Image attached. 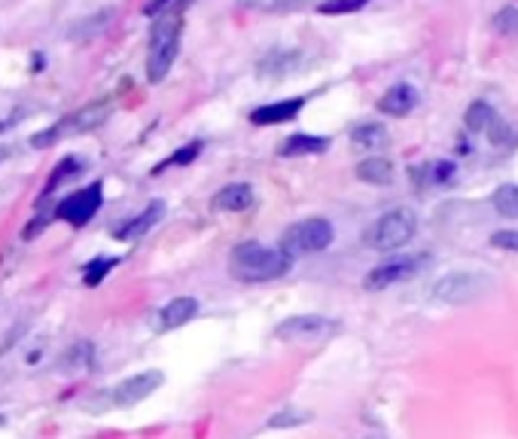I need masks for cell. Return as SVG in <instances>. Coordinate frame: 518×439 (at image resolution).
<instances>
[{
  "label": "cell",
  "mask_w": 518,
  "mask_h": 439,
  "mask_svg": "<svg viewBox=\"0 0 518 439\" xmlns=\"http://www.w3.org/2000/svg\"><path fill=\"white\" fill-rule=\"evenodd\" d=\"M257 196H253L251 183H229L213 196V208L217 211H229V214H241V211L253 208Z\"/></svg>",
  "instance_id": "obj_16"
},
{
  "label": "cell",
  "mask_w": 518,
  "mask_h": 439,
  "mask_svg": "<svg viewBox=\"0 0 518 439\" xmlns=\"http://www.w3.org/2000/svg\"><path fill=\"white\" fill-rule=\"evenodd\" d=\"M494 290V278L488 272H448L433 284V299L445 302V305H469V302L488 297Z\"/></svg>",
  "instance_id": "obj_4"
},
{
  "label": "cell",
  "mask_w": 518,
  "mask_h": 439,
  "mask_svg": "<svg viewBox=\"0 0 518 439\" xmlns=\"http://www.w3.org/2000/svg\"><path fill=\"white\" fill-rule=\"evenodd\" d=\"M357 181L369 183V187H390L393 183V162L384 156H369L354 168Z\"/></svg>",
  "instance_id": "obj_20"
},
{
  "label": "cell",
  "mask_w": 518,
  "mask_h": 439,
  "mask_svg": "<svg viewBox=\"0 0 518 439\" xmlns=\"http://www.w3.org/2000/svg\"><path fill=\"white\" fill-rule=\"evenodd\" d=\"M311 421V412H299V409H284L278 415L268 418V427L272 430H290V427H302V424Z\"/></svg>",
  "instance_id": "obj_27"
},
{
  "label": "cell",
  "mask_w": 518,
  "mask_h": 439,
  "mask_svg": "<svg viewBox=\"0 0 518 439\" xmlns=\"http://www.w3.org/2000/svg\"><path fill=\"white\" fill-rule=\"evenodd\" d=\"M424 171V177H427V183H448L454 177V162H448V159H439V162H433V165H427V168H421Z\"/></svg>",
  "instance_id": "obj_30"
},
{
  "label": "cell",
  "mask_w": 518,
  "mask_h": 439,
  "mask_svg": "<svg viewBox=\"0 0 518 439\" xmlns=\"http://www.w3.org/2000/svg\"><path fill=\"white\" fill-rule=\"evenodd\" d=\"M198 314V299L196 297H174L165 308H158L156 314V333H171V329H181L189 324Z\"/></svg>",
  "instance_id": "obj_12"
},
{
  "label": "cell",
  "mask_w": 518,
  "mask_h": 439,
  "mask_svg": "<svg viewBox=\"0 0 518 439\" xmlns=\"http://www.w3.org/2000/svg\"><path fill=\"white\" fill-rule=\"evenodd\" d=\"M333 238H336V229L329 220L308 217V220H299V223L287 226L278 247L287 250L293 259H299V257H311V253L327 250V247L333 244Z\"/></svg>",
  "instance_id": "obj_6"
},
{
  "label": "cell",
  "mask_w": 518,
  "mask_h": 439,
  "mask_svg": "<svg viewBox=\"0 0 518 439\" xmlns=\"http://www.w3.org/2000/svg\"><path fill=\"white\" fill-rule=\"evenodd\" d=\"M101 204H104V183L95 181V183H89V187H82V189L61 198V202L55 204L52 214H55V220H61V223L77 226L80 229V226H86L89 220L98 214Z\"/></svg>",
  "instance_id": "obj_7"
},
{
  "label": "cell",
  "mask_w": 518,
  "mask_h": 439,
  "mask_svg": "<svg viewBox=\"0 0 518 439\" xmlns=\"http://www.w3.org/2000/svg\"><path fill=\"white\" fill-rule=\"evenodd\" d=\"M174 6V0H150L147 6H143V16H158V12L171 10Z\"/></svg>",
  "instance_id": "obj_34"
},
{
  "label": "cell",
  "mask_w": 518,
  "mask_h": 439,
  "mask_svg": "<svg viewBox=\"0 0 518 439\" xmlns=\"http://www.w3.org/2000/svg\"><path fill=\"white\" fill-rule=\"evenodd\" d=\"M491 247L497 250H513L518 253V229H500L491 235Z\"/></svg>",
  "instance_id": "obj_33"
},
{
  "label": "cell",
  "mask_w": 518,
  "mask_h": 439,
  "mask_svg": "<svg viewBox=\"0 0 518 439\" xmlns=\"http://www.w3.org/2000/svg\"><path fill=\"white\" fill-rule=\"evenodd\" d=\"M165 375L158 369H147V373H137L131 379L120 381L116 388H110V403L120 409H131L137 403H143L147 397H153L158 388H162Z\"/></svg>",
  "instance_id": "obj_10"
},
{
  "label": "cell",
  "mask_w": 518,
  "mask_h": 439,
  "mask_svg": "<svg viewBox=\"0 0 518 439\" xmlns=\"http://www.w3.org/2000/svg\"><path fill=\"white\" fill-rule=\"evenodd\" d=\"M299 58H302L299 50H272L257 65L259 80H281V77H287V73L293 71L296 65H299Z\"/></svg>",
  "instance_id": "obj_18"
},
{
  "label": "cell",
  "mask_w": 518,
  "mask_h": 439,
  "mask_svg": "<svg viewBox=\"0 0 518 439\" xmlns=\"http://www.w3.org/2000/svg\"><path fill=\"white\" fill-rule=\"evenodd\" d=\"M293 269V257L281 247H268L262 242H241L229 253V274L241 284H266L278 281Z\"/></svg>",
  "instance_id": "obj_1"
},
{
  "label": "cell",
  "mask_w": 518,
  "mask_h": 439,
  "mask_svg": "<svg viewBox=\"0 0 518 439\" xmlns=\"http://www.w3.org/2000/svg\"><path fill=\"white\" fill-rule=\"evenodd\" d=\"M488 137H491L494 147H506V143H513V128H509V122H503L500 116H494L491 122H488Z\"/></svg>",
  "instance_id": "obj_31"
},
{
  "label": "cell",
  "mask_w": 518,
  "mask_h": 439,
  "mask_svg": "<svg viewBox=\"0 0 518 439\" xmlns=\"http://www.w3.org/2000/svg\"><path fill=\"white\" fill-rule=\"evenodd\" d=\"M414 107H418V89L409 82H397L378 98V110L384 116H409Z\"/></svg>",
  "instance_id": "obj_14"
},
{
  "label": "cell",
  "mask_w": 518,
  "mask_h": 439,
  "mask_svg": "<svg viewBox=\"0 0 518 439\" xmlns=\"http://www.w3.org/2000/svg\"><path fill=\"white\" fill-rule=\"evenodd\" d=\"M110 113H113V101L104 98V101H92V104L80 107L77 113H67L65 119H58L55 126L43 128V132H37L31 137V147L34 150H46L52 147V143L65 141V137H73V135H89L95 132V128H101L104 122L110 119Z\"/></svg>",
  "instance_id": "obj_3"
},
{
  "label": "cell",
  "mask_w": 518,
  "mask_h": 439,
  "mask_svg": "<svg viewBox=\"0 0 518 439\" xmlns=\"http://www.w3.org/2000/svg\"><path fill=\"white\" fill-rule=\"evenodd\" d=\"M329 137L323 135H290L287 141H281L278 156L284 159H293V156H321L329 150Z\"/></svg>",
  "instance_id": "obj_17"
},
{
  "label": "cell",
  "mask_w": 518,
  "mask_h": 439,
  "mask_svg": "<svg viewBox=\"0 0 518 439\" xmlns=\"http://www.w3.org/2000/svg\"><path fill=\"white\" fill-rule=\"evenodd\" d=\"M183 37L181 12H158L150 27V52H147V82H162L174 67L177 50Z\"/></svg>",
  "instance_id": "obj_2"
},
{
  "label": "cell",
  "mask_w": 518,
  "mask_h": 439,
  "mask_svg": "<svg viewBox=\"0 0 518 439\" xmlns=\"http://www.w3.org/2000/svg\"><path fill=\"white\" fill-rule=\"evenodd\" d=\"M338 320L323 314H293L274 327V339L281 342H323L338 333Z\"/></svg>",
  "instance_id": "obj_8"
},
{
  "label": "cell",
  "mask_w": 518,
  "mask_h": 439,
  "mask_svg": "<svg viewBox=\"0 0 518 439\" xmlns=\"http://www.w3.org/2000/svg\"><path fill=\"white\" fill-rule=\"evenodd\" d=\"M110 16H113V12H110V10H104V12H95V16L82 19L80 25H73V27H71V34H67V37H71V40H77V43H89V40H95V37H98V34H104V27H107Z\"/></svg>",
  "instance_id": "obj_21"
},
{
  "label": "cell",
  "mask_w": 518,
  "mask_h": 439,
  "mask_svg": "<svg viewBox=\"0 0 518 439\" xmlns=\"http://www.w3.org/2000/svg\"><path fill=\"white\" fill-rule=\"evenodd\" d=\"M52 220H55V214H52V211H43V208H40V214L34 217L31 223H27L25 229H22V238H25V242H31V238H37L40 232H43L46 226L52 223Z\"/></svg>",
  "instance_id": "obj_32"
},
{
  "label": "cell",
  "mask_w": 518,
  "mask_h": 439,
  "mask_svg": "<svg viewBox=\"0 0 518 439\" xmlns=\"http://www.w3.org/2000/svg\"><path fill=\"white\" fill-rule=\"evenodd\" d=\"M95 360V345L92 342H77L65 357H61V369L65 373H80V369H89Z\"/></svg>",
  "instance_id": "obj_22"
},
{
  "label": "cell",
  "mask_w": 518,
  "mask_h": 439,
  "mask_svg": "<svg viewBox=\"0 0 518 439\" xmlns=\"http://www.w3.org/2000/svg\"><path fill=\"white\" fill-rule=\"evenodd\" d=\"M120 263H122L120 257H95L92 263L82 266V284H86V287H98L101 281L107 278V274L113 272Z\"/></svg>",
  "instance_id": "obj_23"
},
{
  "label": "cell",
  "mask_w": 518,
  "mask_h": 439,
  "mask_svg": "<svg viewBox=\"0 0 518 439\" xmlns=\"http://www.w3.org/2000/svg\"><path fill=\"white\" fill-rule=\"evenodd\" d=\"M202 150H205V143H202V141H189V143H183V147L177 150V153H171L168 159H165L162 165H156L153 174H162V171L168 168V165H192V162L198 159V156H202Z\"/></svg>",
  "instance_id": "obj_26"
},
{
  "label": "cell",
  "mask_w": 518,
  "mask_h": 439,
  "mask_svg": "<svg viewBox=\"0 0 518 439\" xmlns=\"http://www.w3.org/2000/svg\"><path fill=\"white\" fill-rule=\"evenodd\" d=\"M4 424H6V415H0V427H4Z\"/></svg>",
  "instance_id": "obj_36"
},
{
  "label": "cell",
  "mask_w": 518,
  "mask_h": 439,
  "mask_svg": "<svg viewBox=\"0 0 518 439\" xmlns=\"http://www.w3.org/2000/svg\"><path fill=\"white\" fill-rule=\"evenodd\" d=\"M305 107V98H287V101H274V104H259L251 110V122L253 126H284L293 122L296 116Z\"/></svg>",
  "instance_id": "obj_13"
},
{
  "label": "cell",
  "mask_w": 518,
  "mask_h": 439,
  "mask_svg": "<svg viewBox=\"0 0 518 439\" xmlns=\"http://www.w3.org/2000/svg\"><path fill=\"white\" fill-rule=\"evenodd\" d=\"M430 263V257L427 253H409V257H393L388 263L375 266L369 274H366L363 287L366 290H388L393 284H403V281L414 278L424 266Z\"/></svg>",
  "instance_id": "obj_9"
},
{
  "label": "cell",
  "mask_w": 518,
  "mask_h": 439,
  "mask_svg": "<svg viewBox=\"0 0 518 439\" xmlns=\"http://www.w3.org/2000/svg\"><path fill=\"white\" fill-rule=\"evenodd\" d=\"M494 31L503 37H515L518 34V6H503L494 16Z\"/></svg>",
  "instance_id": "obj_29"
},
{
  "label": "cell",
  "mask_w": 518,
  "mask_h": 439,
  "mask_svg": "<svg viewBox=\"0 0 518 439\" xmlns=\"http://www.w3.org/2000/svg\"><path fill=\"white\" fill-rule=\"evenodd\" d=\"M491 202H494L497 214H503L509 220H518V187H515V183H503V187H497L494 196H491Z\"/></svg>",
  "instance_id": "obj_24"
},
{
  "label": "cell",
  "mask_w": 518,
  "mask_h": 439,
  "mask_svg": "<svg viewBox=\"0 0 518 439\" xmlns=\"http://www.w3.org/2000/svg\"><path fill=\"white\" fill-rule=\"evenodd\" d=\"M82 168H86V159H80V156H65V159L55 165V171L50 174V181H46L43 192H40L37 208H46V202L52 198V192L58 187H65L67 181H77V177L82 174Z\"/></svg>",
  "instance_id": "obj_15"
},
{
  "label": "cell",
  "mask_w": 518,
  "mask_h": 439,
  "mask_svg": "<svg viewBox=\"0 0 518 439\" xmlns=\"http://www.w3.org/2000/svg\"><path fill=\"white\" fill-rule=\"evenodd\" d=\"M19 119H22V110H16V113H12V116H6V119H0V132H6V128H12Z\"/></svg>",
  "instance_id": "obj_35"
},
{
  "label": "cell",
  "mask_w": 518,
  "mask_h": 439,
  "mask_svg": "<svg viewBox=\"0 0 518 439\" xmlns=\"http://www.w3.org/2000/svg\"><path fill=\"white\" fill-rule=\"evenodd\" d=\"M390 143V132L382 126V122H360L357 128H351V147L354 150H384Z\"/></svg>",
  "instance_id": "obj_19"
},
{
  "label": "cell",
  "mask_w": 518,
  "mask_h": 439,
  "mask_svg": "<svg viewBox=\"0 0 518 439\" xmlns=\"http://www.w3.org/2000/svg\"><path fill=\"white\" fill-rule=\"evenodd\" d=\"M366 4L369 0H323V4H317V12H323V16H348V12L363 10Z\"/></svg>",
  "instance_id": "obj_28"
},
{
  "label": "cell",
  "mask_w": 518,
  "mask_h": 439,
  "mask_svg": "<svg viewBox=\"0 0 518 439\" xmlns=\"http://www.w3.org/2000/svg\"><path fill=\"white\" fill-rule=\"evenodd\" d=\"M494 107L488 104V101H473V104L467 107V116H464V122H467V132H485L488 128V122L494 119Z\"/></svg>",
  "instance_id": "obj_25"
},
{
  "label": "cell",
  "mask_w": 518,
  "mask_h": 439,
  "mask_svg": "<svg viewBox=\"0 0 518 439\" xmlns=\"http://www.w3.org/2000/svg\"><path fill=\"white\" fill-rule=\"evenodd\" d=\"M418 232V217L412 208H393L366 229V247L372 250H399Z\"/></svg>",
  "instance_id": "obj_5"
},
{
  "label": "cell",
  "mask_w": 518,
  "mask_h": 439,
  "mask_svg": "<svg viewBox=\"0 0 518 439\" xmlns=\"http://www.w3.org/2000/svg\"><path fill=\"white\" fill-rule=\"evenodd\" d=\"M165 220V202L162 198H156V202H150L147 208L141 211V214H135L131 220H126L122 226H116L113 229V238L116 242H135V238H143L153 226H158Z\"/></svg>",
  "instance_id": "obj_11"
}]
</instances>
